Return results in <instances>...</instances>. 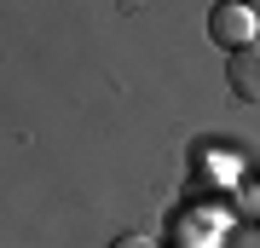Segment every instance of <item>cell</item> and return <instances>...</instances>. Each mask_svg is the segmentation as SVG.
Wrapping results in <instances>:
<instances>
[{
	"label": "cell",
	"mask_w": 260,
	"mask_h": 248,
	"mask_svg": "<svg viewBox=\"0 0 260 248\" xmlns=\"http://www.w3.org/2000/svg\"><path fill=\"white\" fill-rule=\"evenodd\" d=\"M208 35L225 46V52H243V46H254L260 41V18L243 0H220V6L208 12Z\"/></svg>",
	"instance_id": "obj_1"
},
{
	"label": "cell",
	"mask_w": 260,
	"mask_h": 248,
	"mask_svg": "<svg viewBox=\"0 0 260 248\" xmlns=\"http://www.w3.org/2000/svg\"><path fill=\"white\" fill-rule=\"evenodd\" d=\"M225 81H232V92L243 104H260V41L243 46V52H232V64H225Z\"/></svg>",
	"instance_id": "obj_2"
},
{
	"label": "cell",
	"mask_w": 260,
	"mask_h": 248,
	"mask_svg": "<svg viewBox=\"0 0 260 248\" xmlns=\"http://www.w3.org/2000/svg\"><path fill=\"white\" fill-rule=\"evenodd\" d=\"M110 248H150V237H139V231H127V237H116Z\"/></svg>",
	"instance_id": "obj_3"
}]
</instances>
